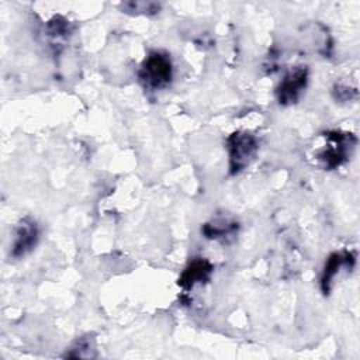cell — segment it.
<instances>
[{
	"label": "cell",
	"mask_w": 360,
	"mask_h": 360,
	"mask_svg": "<svg viewBox=\"0 0 360 360\" xmlns=\"http://www.w3.org/2000/svg\"><path fill=\"white\" fill-rule=\"evenodd\" d=\"M346 262H349V255L342 256V255H338V253H336V255H333V256L329 259V262H328V264H326V267H325L323 278H322V283H323V285L326 287V290H328V285H329L330 280L333 278L336 270L339 271V269H340Z\"/></svg>",
	"instance_id": "8992f818"
},
{
	"label": "cell",
	"mask_w": 360,
	"mask_h": 360,
	"mask_svg": "<svg viewBox=\"0 0 360 360\" xmlns=\"http://www.w3.org/2000/svg\"><path fill=\"white\" fill-rule=\"evenodd\" d=\"M307 83V70L305 69H295L294 72L288 73L284 80L281 82L277 94L280 103H292L297 100L302 89Z\"/></svg>",
	"instance_id": "3957f363"
},
{
	"label": "cell",
	"mask_w": 360,
	"mask_h": 360,
	"mask_svg": "<svg viewBox=\"0 0 360 360\" xmlns=\"http://www.w3.org/2000/svg\"><path fill=\"white\" fill-rule=\"evenodd\" d=\"M37 240V228L35 224H24L20 226L18 233H17V239L14 243V255L15 256H21L24 253H27Z\"/></svg>",
	"instance_id": "5b68a950"
},
{
	"label": "cell",
	"mask_w": 360,
	"mask_h": 360,
	"mask_svg": "<svg viewBox=\"0 0 360 360\" xmlns=\"http://www.w3.org/2000/svg\"><path fill=\"white\" fill-rule=\"evenodd\" d=\"M210 273H211V264L208 262L195 260L184 270L180 278V284L183 287H193L195 283H201L202 280L208 278Z\"/></svg>",
	"instance_id": "277c9868"
},
{
	"label": "cell",
	"mask_w": 360,
	"mask_h": 360,
	"mask_svg": "<svg viewBox=\"0 0 360 360\" xmlns=\"http://www.w3.org/2000/svg\"><path fill=\"white\" fill-rule=\"evenodd\" d=\"M139 77L149 89H162L167 86L172 79V63L167 55L160 52L150 53L141 68Z\"/></svg>",
	"instance_id": "6da1fadb"
},
{
	"label": "cell",
	"mask_w": 360,
	"mask_h": 360,
	"mask_svg": "<svg viewBox=\"0 0 360 360\" xmlns=\"http://www.w3.org/2000/svg\"><path fill=\"white\" fill-rule=\"evenodd\" d=\"M256 150V141L248 134H233L229 139L231 169L238 172L245 167Z\"/></svg>",
	"instance_id": "7a4b0ae2"
}]
</instances>
